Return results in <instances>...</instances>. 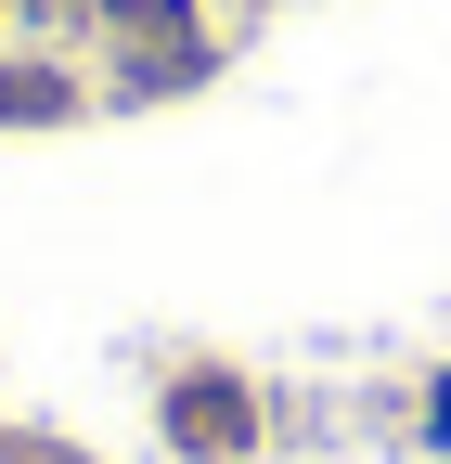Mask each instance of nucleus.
<instances>
[{
  "instance_id": "1",
  "label": "nucleus",
  "mask_w": 451,
  "mask_h": 464,
  "mask_svg": "<svg viewBox=\"0 0 451 464\" xmlns=\"http://www.w3.org/2000/svg\"><path fill=\"white\" fill-rule=\"evenodd\" d=\"M168 439H181V451H245V387H219V374H194L181 400H168Z\"/></svg>"
},
{
  "instance_id": "2",
  "label": "nucleus",
  "mask_w": 451,
  "mask_h": 464,
  "mask_svg": "<svg viewBox=\"0 0 451 464\" xmlns=\"http://www.w3.org/2000/svg\"><path fill=\"white\" fill-rule=\"evenodd\" d=\"M103 14H117L130 39H155V78H194V14L181 0H103Z\"/></svg>"
},
{
  "instance_id": "3",
  "label": "nucleus",
  "mask_w": 451,
  "mask_h": 464,
  "mask_svg": "<svg viewBox=\"0 0 451 464\" xmlns=\"http://www.w3.org/2000/svg\"><path fill=\"white\" fill-rule=\"evenodd\" d=\"M78 91L52 78V65H0V116H65Z\"/></svg>"
},
{
  "instance_id": "4",
  "label": "nucleus",
  "mask_w": 451,
  "mask_h": 464,
  "mask_svg": "<svg viewBox=\"0 0 451 464\" xmlns=\"http://www.w3.org/2000/svg\"><path fill=\"white\" fill-rule=\"evenodd\" d=\"M438 439H451V387H438Z\"/></svg>"
}]
</instances>
